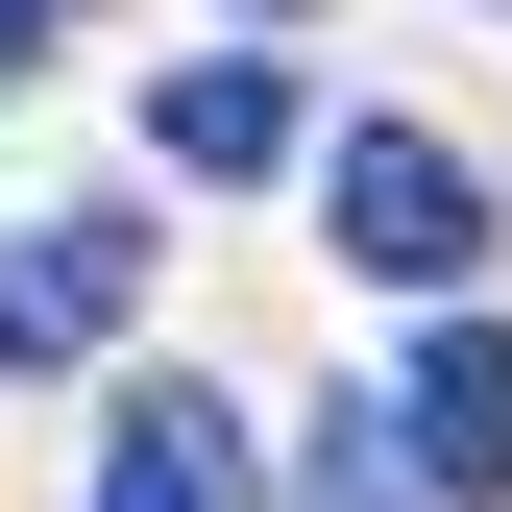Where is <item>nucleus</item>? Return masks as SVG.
<instances>
[{
  "mask_svg": "<svg viewBox=\"0 0 512 512\" xmlns=\"http://www.w3.org/2000/svg\"><path fill=\"white\" fill-rule=\"evenodd\" d=\"M415 488H439V464H415V415H391V439H366V415H342V439H293V512H415Z\"/></svg>",
  "mask_w": 512,
  "mask_h": 512,
  "instance_id": "6",
  "label": "nucleus"
},
{
  "mask_svg": "<svg viewBox=\"0 0 512 512\" xmlns=\"http://www.w3.org/2000/svg\"><path fill=\"white\" fill-rule=\"evenodd\" d=\"M122 293H147V220H49V244H0V366L122 342Z\"/></svg>",
  "mask_w": 512,
  "mask_h": 512,
  "instance_id": "2",
  "label": "nucleus"
},
{
  "mask_svg": "<svg viewBox=\"0 0 512 512\" xmlns=\"http://www.w3.org/2000/svg\"><path fill=\"white\" fill-rule=\"evenodd\" d=\"M269 25H293V0H269Z\"/></svg>",
  "mask_w": 512,
  "mask_h": 512,
  "instance_id": "8",
  "label": "nucleus"
},
{
  "mask_svg": "<svg viewBox=\"0 0 512 512\" xmlns=\"http://www.w3.org/2000/svg\"><path fill=\"white\" fill-rule=\"evenodd\" d=\"M269 464H244V415L220 391H122V439H98V512H244Z\"/></svg>",
  "mask_w": 512,
  "mask_h": 512,
  "instance_id": "3",
  "label": "nucleus"
},
{
  "mask_svg": "<svg viewBox=\"0 0 512 512\" xmlns=\"http://www.w3.org/2000/svg\"><path fill=\"white\" fill-rule=\"evenodd\" d=\"M147 147L171 171H293V74H269V49H196V74L147 98Z\"/></svg>",
  "mask_w": 512,
  "mask_h": 512,
  "instance_id": "5",
  "label": "nucleus"
},
{
  "mask_svg": "<svg viewBox=\"0 0 512 512\" xmlns=\"http://www.w3.org/2000/svg\"><path fill=\"white\" fill-rule=\"evenodd\" d=\"M25 25H98V0H0V49H25Z\"/></svg>",
  "mask_w": 512,
  "mask_h": 512,
  "instance_id": "7",
  "label": "nucleus"
},
{
  "mask_svg": "<svg viewBox=\"0 0 512 512\" xmlns=\"http://www.w3.org/2000/svg\"><path fill=\"white\" fill-rule=\"evenodd\" d=\"M317 196H342V269H391V293H464L488 269V171L439 147V122H342Z\"/></svg>",
  "mask_w": 512,
  "mask_h": 512,
  "instance_id": "1",
  "label": "nucleus"
},
{
  "mask_svg": "<svg viewBox=\"0 0 512 512\" xmlns=\"http://www.w3.org/2000/svg\"><path fill=\"white\" fill-rule=\"evenodd\" d=\"M391 415H415V464H439V488H512V317H439Z\"/></svg>",
  "mask_w": 512,
  "mask_h": 512,
  "instance_id": "4",
  "label": "nucleus"
}]
</instances>
